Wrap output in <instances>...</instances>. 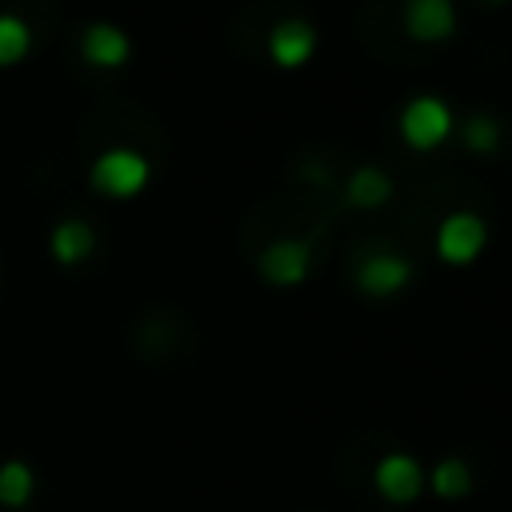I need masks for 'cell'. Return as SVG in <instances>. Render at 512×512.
<instances>
[{
  "mask_svg": "<svg viewBox=\"0 0 512 512\" xmlns=\"http://www.w3.org/2000/svg\"><path fill=\"white\" fill-rule=\"evenodd\" d=\"M400 140L416 152H432L448 140L452 132V108L440 100V96H412L404 108H400Z\"/></svg>",
  "mask_w": 512,
  "mask_h": 512,
  "instance_id": "cell-1",
  "label": "cell"
},
{
  "mask_svg": "<svg viewBox=\"0 0 512 512\" xmlns=\"http://www.w3.org/2000/svg\"><path fill=\"white\" fill-rule=\"evenodd\" d=\"M148 176H152V168H148V160L136 148H108V152H100L92 160V172H88L92 188L112 196V200L136 196L148 184Z\"/></svg>",
  "mask_w": 512,
  "mask_h": 512,
  "instance_id": "cell-2",
  "label": "cell"
},
{
  "mask_svg": "<svg viewBox=\"0 0 512 512\" xmlns=\"http://www.w3.org/2000/svg\"><path fill=\"white\" fill-rule=\"evenodd\" d=\"M488 244V224L476 212H448L436 228V256L444 264H472Z\"/></svg>",
  "mask_w": 512,
  "mask_h": 512,
  "instance_id": "cell-3",
  "label": "cell"
},
{
  "mask_svg": "<svg viewBox=\"0 0 512 512\" xmlns=\"http://www.w3.org/2000/svg\"><path fill=\"white\" fill-rule=\"evenodd\" d=\"M356 284H360L364 296H376V300L396 296V292H404L412 284V260L400 256V252H388V248L368 252L356 264Z\"/></svg>",
  "mask_w": 512,
  "mask_h": 512,
  "instance_id": "cell-4",
  "label": "cell"
},
{
  "mask_svg": "<svg viewBox=\"0 0 512 512\" xmlns=\"http://www.w3.org/2000/svg\"><path fill=\"white\" fill-rule=\"evenodd\" d=\"M312 268V244L308 240H296V236H280L272 240L264 252H260V276L268 284H280V288H292L308 276Z\"/></svg>",
  "mask_w": 512,
  "mask_h": 512,
  "instance_id": "cell-5",
  "label": "cell"
},
{
  "mask_svg": "<svg viewBox=\"0 0 512 512\" xmlns=\"http://www.w3.org/2000/svg\"><path fill=\"white\" fill-rule=\"evenodd\" d=\"M400 20L416 44H444L456 32V4L452 0H404Z\"/></svg>",
  "mask_w": 512,
  "mask_h": 512,
  "instance_id": "cell-6",
  "label": "cell"
},
{
  "mask_svg": "<svg viewBox=\"0 0 512 512\" xmlns=\"http://www.w3.org/2000/svg\"><path fill=\"white\" fill-rule=\"evenodd\" d=\"M316 44H320L316 28H312L308 20H300V16L276 20L272 32H268V56H272V64H280V68H300V64H308L312 52H316Z\"/></svg>",
  "mask_w": 512,
  "mask_h": 512,
  "instance_id": "cell-7",
  "label": "cell"
},
{
  "mask_svg": "<svg viewBox=\"0 0 512 512\" xmlns=\"http://www.w3.org/2000/svg\"><path fill=\"white\" fill-rule=\"evenodd\" d=\"M80 52H84V60L96 64V68H120V64L128 60L132 44H128V32H120L116 24H104V20H100V24H88V28H84Z\"/></svg>",
  "mask_w": 512,
  "mask_h": 512,
  "instance_id": "cell-8",
  "label": "cell"
},
{
  "mask_svg": "<svg viewBox=\"0 0 512 512\" xmlns=\"http://www.w3.org/2000/svg\"><path fill=\"white\" fill-rule=\"evenodd\" d=\"M376 488L396 500V504H408L416 492H420V464L412 456H384L376 464Z\"/></svg>",
  "mask_w": 512,
  "mask_h": 512,
  "instance_id": "cell-9",
  "label": "cell"
},
{
  "mask_svg": "<svg viewBox=\"0 0 512 512\" xmlns=\"http://www.w3.org/2000/svg\"><path fill=\"white\" fill-rule=\"evenodd\" d=\"M348 204L352 208H360V212H372V208H380V204H388L392 200V176L384 172V168H376V164H360L352 176H348Z\"/></svg>",
  "mask_w": 512,
  "mask_h": 512,
  "instance_id": "cell-10",
  "label": "cell"
},
{
  "mask_svg": "<svg viewBox=\"0 0 512 512\" xmlns=\"http://www.w3.org/2000/svg\"><path fill=\"white\" fill-rule=\"evenodd\" d=\"M92 248H96L92 224H84V220H60L52 228V256L60 264H80V260L92 256Z\"/></svg>",
  "mask_w": 512,
  "mask_h": 512,
  "instance_id": "cell-11",
  "label": "cell"
},
{
  "mask_svg": "<svg viewBox=\"0 0 512 512\" xmlns=\"http://www.w3.org/2000/svg\"><path fill=\"white\" fill-rule=\"evenodd\" d=\"M32 468L24 460H4L0 464V504L4 508H24L32 496Z\"/></svg>",
  "mask_w": 512,
  "mask_h": 512,
  "instance_id": "cell-12",
  "label": "cell"
},
{
  "mask_svg": "<svg viewBox=\"0 0 512 512\" xmlns=\"http://www.w3.org/2000/svg\"><path fill=\"white\" fill-rule=\"evenodd\" d=\"M460 136H464V144H468L472 152L488 156V152H496V148H500L504 128H500V120H496V116H488V112H472V116L464 120Z\"/></svg>",
  "mask_w": 512,
  "mask_h": 512,
  "instance_id": "cell-13",
  "label": "cell"
},
{
  "mask_svg": "<svg viewBox=\"0 0 512 512\" xmlns=\"http://www.w3.org/2000/svg\"><path fill=\"white\" fill-rule=\"evenodd\" d=\"M28 48H32V32H28V24H24L20 16H8V12H4V16H0V68L24 60Z\"/></svg>",
  "mask_w": 512,
  "mask_h": 512,
  "instance_id": "cell-14",
  "label": "cell"
},
{
  "mask_svg": "<svg viewBox=\"0 0 512 512\" xmlns=\"http://www.w3.org/2000/svg\"><path fill=\"white\" fill-rule=\"evenodd\" d=\"M432 488H436V496H448V500L464 496V492L472 488L468 464H464V460H440L436 472H432Z\"/></svg>",
  "mask_w": 512,
  "mask_h": 512,
  "instance_id": "cell-15",
  "label": "cell"
},
{
  "mask_svg": "<svg viewBox=\"0 0 512 512\" xmlns=\"http://www.w3.org/2000/svg\"><path fill=\"white\" fill-rule=\"evenodd\" d=\"M488 4H504V0H488Z\"/></svg>",
  "mask_w": 512,
  "mask_h": 512,
  "instance_id": "cell-16",
  "label": "cell"
}]
</instances>
